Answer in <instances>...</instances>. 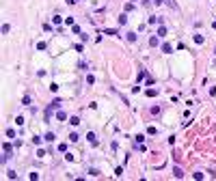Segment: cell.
<instances>
[{
	"instance_id": "3957f363",
	"label": "cell",
	"mask_w": 216,
	"mask_h": 181,
	"mask_svg": "<svg viewBox=\"0 0 216 181\" xmlns=\"http://www.w3.org/2000/svg\"><path fill=\"white\" fill-rule=\"evenodd\" d=\"M71 30H74V35H78V37H80V35H82V28H80V26H76V24H74V26H71Z\"/></svg>"
},
{
	"instance_id": "8fae6325",
	"label": "cell",
	"mask_w": 216,
	"mask_h": 181,
	"mask_svg": "<svg viewBox=\"0 0 216 181\" xmlns=\"http://www.w3.org/2000/svg\"><path fill=\"white\" fill-rule=\"evenodd\" d=\"M195 43H199V45L203 43V37H201V35H195Z\"/></svg>"
},
{
	"instance_id": "277c9868",
	"label": "cell",
	"mask_w": 216,
	"mask_h": 181,
	"mask_svg": "<svg viewBox=\"0 0 216 181\" xmlns=\"http://www.w3.org/2000/svg\"><path fill=\"white\" fill-rule=\"evenodd\" d=\"M173 175H175L177 179H182V177H184V172H182V168H175V170H173Z\"/></svg>"
},
{
	"instance_id": "30bf717a",
	"label": "cell",
	"mask_w": 216,
	"mask_h": 181,
	"mask_svg": "<svg viewBox=\"0 0 216 181\" xmlns=\"http://www.w3.org/2000/svg\"><path fill=\"white\" fill-rule=\"evenodd\" d=\"M125 22H128V15H125V13L119 15V24H125Z\"/></svg>"
},
{
	"instance_id": "9c48e42d",
	"label": "cell",
	"mask_w": 216,
	"mask_h": 181,
	"mask_svg": "<svg viewBox=\"0 0 216 181\" xmlns=\"http://www.w3.org/2000/svg\"><path fill=\"white\" fill-rule=\"evenodd\" d=\"M2 151H4V153H9V151H11V145H9V142H4V145H2Z\"/></svg>"
},
{
	"instance_id": "ba28073f",
	"label": "cell",
	"mask_w": 216,
	"mask_h": 181,
	"mask_svg": "<svg viewBox=\"0 0 216 181\" xmlns=\"http://www.w3.org/2000/svg\"><path fill=\"white\" fill-rule=\"evenodd\" d=\"M22 104H24V106H30V97H28V95H24V99H22Z\"/></svg>"
},
{
	"instance_id": "7c38bea8",
	"label": "cell",
	"mask_w": 216,
	"mask_h": 181,
	"mask_svg": "<svg viewBox=\"0 0 216 181\" xmlns=\"http://www.w3.org/2000/svg\"><path fill=\"white\" fill-rule=\"evenodd\" d=\"M56 119H59V121H65L67 117H65V112H56Z\"/></svg>"
},
{
	"instance_id": "5b68a950",
	"label": "cell",
	"mask_w": 216,
	"mask_h": 181,
	"mask_svg": "<svg viewBox=\"0 0 216 181\" xmlns=\"http://www.w3.org/2000/svg\"><path fill=\"white\" fill-rule=\"evenodd\" d=\"M69 123L76 127V125H80V119H78V117H71V119H69Z\"/></svg>"
},
{
	"instance_id": "8992f818",
	"label": "cell",
	"mask_w": 216,
	"mask_h": 181,
	"mask_svg": "<svg viewBox=\"0 0 216 181\" xmlns=\"http://www.w3.org/2000/svg\"><path fill=\"white\" fill-rule=\"evenodd\" d=\"M52 22H54V24L59 26V24H61V22H63V17H61V15H54V17H52Z\"/></svg>"
},
{
	"instance_id": "6da1fadb",
	"label": "cell",
	"mask_w": 216,
	"mask_h": 181,
	"mask_svg": "<svg viewBox=\"0 0 216 181\" xmlns=\"http://www.w3.org/2000/svg\"><path fill=\"white\" fill-rule=\"evenodd\" d=\"M87 138H89V142H91V145H97V138H95V134H93V132H89V134H87Z\"/></svg>"
},
{
	"instance_id": "7a4b0ae2",
	"label": "cell",
	"mask_w": 216,
	"mask_h": 181,
	"mask_svg": "<svg viewBox=\"0 0 216 181\" xmlns=\"http://www.w3.org/2000/svg\"><path fill=\"white\" fill-rule=\"evenodd\" d=\"M158 37H167V26H160L158 28Z\"/></svg>"
},
{
	"instance_id": "52a82bcc",
	"label": "cell",
	"mask_w": 216,
	"mask_h": 181,
	"mask_svg": "<svg viewBox=\"0 0 216 181\" xmlns=\"http://www.w3.org/2000/svg\"><path fill=\"white\" fill-rule=\"evenodd\" d=\"M54 138H56V136L52 134V132H48V134H46V140H48V142H52V140H54Z\"/></svg>"
},
{
	"instance_id": "4fadbf2b",
	"label": "cell",
	"mask_w": 216,
	"mask_h": 181,
	"mask_svg": "<svg viewBox=\"0 0 216 181\" xmlns=\"http://www.w3.org/2000/svg\"><path fill=\"white\" fill-rule=\"evenodd\" d=\"M149 45H158V37H149Z\"/></svg>"
}]
</instances>
